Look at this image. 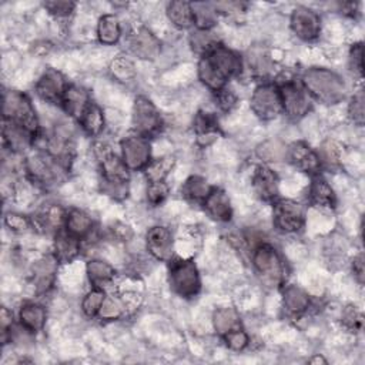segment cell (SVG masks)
<instances>
[{
	"label": "cell",
	"instance_id": "cell-1",
	"mask_svg": "<svg viewBox=\"0 0 365 365\" xmlns=\"http://www.w3.org/2000/svg\"><path fill=\"white\" fill-rule=\"evenodd\" d=\"M242 68V57L222 43H217L207 53L200 56L197 76L210 91L215 93L227 87L231 78L238 77Z\"/></svg>",
	"mask_w": 365,
	"mask_h": 365
},
{
	"label": "cell",
	"instance_id": "cell-2",
	"mask_svg": "<svg viewBox=\"0 0 365 365\" xmlns=\"http://www.w3.org/2000/svg\"><path fill=\"white\" fill-rule=\"evenodd\" d=\"M299 81L309 97L322 104H336L346 96L344 78L331 68L309 67L301 74Z\"/></svg>",
	"mask_w": 365,
	"mask_h": 365
},
{
	"label": "cell",
	"instance_id": "cell-3",
	"mask_svg": "<svg viewBox=\"0 0 365 365\" xmlns=\"http://www.w3.org/2000/svg\"><path fill=\"white\" fill-rule=\"evenodd\" d=\"M255 277L267 288H281L287 284L288 267L279 251L269 242H259L250 252Z\"/></svg>",
	"mask_w": 365,
	"mask_h": 365
},
{
	"label": "cell",
	"instance_id": "cell-4",
	"mask_svg": "<svg viewBox=\"0 0 365 365\" xmlns=\"http://www.w3.org/2000/svg\"><path fill=\"white\" fill-rule=\"evenodd\" d=\"M100 171V190L114 201H123L130 194L131 171L123 163L120 154L110 151L97 160Z\"/></svg>",
	"mask_w": 365,
	"mask_h": 365
},
{
	"label": "cell",
	"instance_id": "cell-5",
	"mask_svg": "<svg viewBox=\"0 0 365 365\" xmlns=\"http://www.w3.org/2000/svg\"><path fill=\"white\" fill-rule=\"evenodd\" d=\"M3 120L11 121L36 138L41 133L40 120L30 97L19 90H4L3 91Z\"/></svg>",
	"mask_w": 365,
	"mask_h": 365
},
{
	"label": "cell",
	"instance_id": "cell-6",
	"mask_svg": "<svg viewBox=\"0 0 365 365\" xmlns=\"http://www.w3.org/2000/svg\"><path fill=\"white\" fill-rule=\"evenodd\" d=\"M23 171L31 184L43 188L57 184L68 173L50 154L40 148H33V151L24 157Z\"/></svg>",
	"mask_w": 365,
	"mask_h": 365
},
{
	"label": "cell",
	"instance_id": "cell-7",
	"mask_svg": "<svg viewBox=\"0 0 365 365\" xmlns=\"http://www.w3.org/2000/svg\"><path fill=\"white\" fill-rule=\"evenodd\" d=\"M168 284L174 294L184 299L195 298L201 291V277L192 259L171 258L168 261Z\"/></svg>",
	"mask_w": 365,
	"mask_h": 365
},
{
	"label": "cell",
	"instance_id": "cell-8",
	"mask_svg": "<svg viewBox=\"0 0 365 365\" xmlns=\"http://www.w3.org/2000/svg\"><path fill=\"white\" fill-rule=\"evenodd\" d=\"M279 90L282 114L289 120L298 121L304 118L312 108V98L295 77H287L281 81H274Z\"/></svg>",
	"mask_w": 365,
	"mask_h": 365
},
{
	"label": "cell",
	"instance_id": "cell-9",
	"mask_svg": "<svg viewBox=\"0 0 365 365\" xmlns=\"http://www.w3.org/2000/svg\"><path fill=\"white\" fill-rule=\"evenodd\" d=\"M163 125V115L157 106L148 97L137 96L131 111L133 133L151 138L161 131Z\"/></svg>",
	"mask_w": 365,
	"mask_h": 365
},
{
	"label": "cell",
	"instance_id": "cell-10",
	"mask_svg": "<svg viewBox=\"0 0 365 365\" xmlns=\"http://www.w3.org/2000/svg\"><path fill=\"white\" fill-rule=\"evenodd\" d=\"M251 111L262 121L275 120L282 114V103L277 84L265 80L259 83L250 98Z\"/></svg>",
	"mask_w": 365,
	"mask_h": 365
},
{
	"label": "cell",
	"instance_id": "cell-11",
	"mask_svg": "<svg viewBox=\"0 0 365 365\" xmlns=\"http://www.w3.org/2000/svg\"><path fill=\"white\" fill-rule=\"evenodd\" d=\"M272 224L282 234H297L305 225V210L295 200L277 198L272 202Z\"/></svg>",
	"mask_w": 365,
	"mask_h": 365
},
{
	"label": "cell",
	"instance_id": "cell-12",
	"mask_svg": "<svg viewBox=\"0 0 365 365\" xmlns=\"http://www.w3.org/2000/svg\"><path fill=\"white\" fill-rule=\"evenodd\" d=\"M120 157L131 173L143 171L151 161L150 138L137 133L123 137L120 140Z\"/></svg>",
	"mask_w": 365,
	"mask_h": 365
},
{
	"label": "cell",
	"instance_id": "cell-13",
	"mask_svg": "<svg viewBox=\"0 0 365 365\" xmlns=\"http://www.w3.org/2000/svg\"><path fill=\"white\" fill-rule=\"evenodd\" d=\"M291 31L302 41H314L321 34V16L311 7L297 6L289 16Z\"/></svg>",
	"mask_w": 365,
	"mask_h": 365
},
{
	"label": "cell",
	"instance_id": "cell-14",
	"mask_svg": "<svg viewBox=\"0 0 365 365\" xmlns=\"http://www.w3.org/2000/svg\"><path fill=\"white\" fill-rule=\"evenodd\" d=\"M66 76L53 67L46 68L34 84V91L40 100L48 104H60L66 88L68 87Z\"/></svg>",
	"mask_w": 365,
	"mask_h": 365
},
{
	"label": "cell",
	"instance_id": "cell-15",
	"mask_svg": "<svg viewBox=\"0 0 365 365\" xmlns=\"http://www.w3.org/2000/svg\"><path fill=\"white\" fill-rule=\"evenodd\" d=\"M127 47L130 54L140 60H155L161 53L158 37L144 26L135 27L128 33Z\"/></svg>",
	"mask_w": 365,
	"mask_h": 365
},
{
	"label": "cell",
	"instance_id": "cell-16",
	"mask_svg": "<svg viewBox=\"0 0 365 365\" xmlns=\"http://www.w3.org/2000/svg\"><path fill=\"white\" fill-rule=\"evenodd\" d=\"M145 250L155 261L168 262L174 257V237L168 227L153 225L145 232Z\"/></svg>",
	"mask_w": 365,
	"mask_h": 365
},
{
	"label": "cell",
	"instance_id": "cell-17",
	"mask_svg": "<svg viewBox=\"0 0 365 365\" xmlns=\"http://www.w3.org/2000/svg\"><path fill=\"white\" fill-rule=\"evenodd\" d=\"M285 161H288L297 170H299L302 173H307L309 175L319 174L321 170H322L318 151L314 150L305 141H294V143H291L287 147Z\"/></svg>",
	"mask_w": 365,
	"mask_h": 365
},
{
	"label": "cell",
	"instance_id": "cell-18",
	"mask_svg": "<svg viewBox=\"0 0 365 365\" xmlns=\"http://www.w3.org/2000/svg\"><path fill=\"white\" fill-rule=\"evenodd\" d=\"M254 194L265 202H274L279 194V180L277 173L268 164H258L251 175Z\"/></svg>",
	"mask_w": 365,
	"mask_h": 365
},
{
	"label": "cell",
	"instance_id": "cell-19",
	"mask_svg": "<svg viewBox=\"0 0 365 365\" xmlns=\"http://www.w3.org/2000/svg\"><path fill=\"white\" fill-rule=\"evenodd\" d=\"M1 135H3V148L13 154L24 155L27 151L34 148L36 137L30 134L27 130H24L23 127L11 121L3 120Z\"/></svg>",
	"mask_w": 365,
	"mask_h": 365
},
{
	"label": "cell",
	"instance_id": "cell-20",
	"mask_svg": "<svg viewBox=\"0 0 365 365\" xmlns=\"http://www.w3.org/2000/svg\"><path fill=\"white\" fill-rule=\"evenodd\" d=\"M281 299H282V309L285 315L291 319L299 318L308 312L312 305L311 297L308 292L295 284H284L281 287Z\"/></svg>",
	"mask_w": 365,
	"mask_h": 365
},
{
	"label": "cell",
	"instance_id": "cell-21",
	"mask_svg": "<svg viewBox=\"0 0 365 365\" xmlns=\"http://www.w3.org/2000/svg\"><path fill=\"white\" fill-rule=\"evenodd\" d=\"M47 322V309L43 304L36 301H26L19 307L17 324L21 331L29 335L41 332Z\"/></svg>",
	"mask_w": 365,
	"mask_h": 365
},
{
	"label": "cell",
	"instance_id": "cell-22",
	"mask_svg": "<svg viewBox=\"0 0 365 365\" xmlns=\"http://www.w3.org/2000/svg\"><path fill=\"white\" fill-rule=\"evenodd\" d=\"M58 268V261L50 252L41 259L36 261L31 267V284L37 295L47 294L56 281V274Z\"/></svg>",
	"mask_w": 365,
	"mask_h": 365
},
{
	"label": "cell",
	"instance_id": "cell-23",
	"mask_svg": "<svg viewBox=\"0 0 365 365\" xmlns=\"http://www.w3.org/2000/svg\"><path fill=\"white\" fill-rule=\"evenodd\" d=\"M192 131L195 134V141L200 147H208L221 134L220 121L215 113L200 110L192 120Z\"/></svg>",
	"mask_w": 365,
	"mask_h": 365
},
{
	"label": "cell",
	"instance_id": "cell-24",
	"mask_svg": "<svg viewBox=\"0 0 365 365\" xmlns=\"http://www.w3.org/2000/svg\"><path fill=\"white\" fill-rule=\"evenodd\" d=\"M201 205L205 214L217 222L225 224L232 220L234 210H232L231 200L228 194L220 187H212V190L210 191V194L207 195V198L202 201Z\"/></svg>",
	"mask_w": 365,
	"mask_h": 365
},
{
	"label": "cell",
	"instance_id": "cell-25",
	"mask_svg": "<svg viewBox=\"0 0 365 365\" xmlns=\"http://www.w3.org/2000/svg\"><path fill=\"white\" fill-rule=\"evenodd\" d=\"M67 210L58 204H46L41 210H38L33 217V230L41 232H51L53 235L64 228Z\"/></svg>",
	"mask_w": 365,
	"mask_h": 365
},
{
	"label": "cell",
	"instance_id": "cell-26",
	"mask_svg": "<svg viewBox=\"0 0 365 365\" xmlns=\"http://www.w3.org/2000/svg\"><path fill=\"white\" fill-rule=\"evenodd\" d=\"M308 201L311 205L321 210H335L338 204L336 194L332 185L319 174L311 175V182L308 187Z\"/></svg>",
	"mask_w": 365,
	"mask_h": 365
},
{
	"label": "cell",
	"instance_id": "cell-27",
	"mask_svg": "<svg viewBox=\"0 0 365 365\" xmlns=\"http://www.w3.org/2000/svg\"><path fill=\"white\" fill-rule=\"evenodd\" d=\"M91 101V96L86 87L70 83L64 91L60 107L70 118L78 121Z\"/></svg>",
	"mask_w": 365,
	"mask_h": 365
},
{
	"label": "cell",
	"instance_id": "cell-28",
	"mask_svg": "<svg viewBox=\"0 0 365 365\" xmlns=\"http://www.w3.org/2000/svg\"><path fill=\"white\" fill-rule=\"evenodd\" d=\"M63 230L71 237L84 242L86 240H90V237L94 232V221L87 211L73 207L68 208L66 212Z\"/></svg>",
	"mask_w": 365,
	"mask_h": 365
},
{
	"label": "cell",
	"instance_id": "cell-29",
	"mask_svg": "<svg viewBox=\"0 0 365 365\" xmlns=\"http://www.w3.org/2000/svg\"><path fill=\"white\" fill-rule=\"evenodd\" d=\"M81 241L67 234L64 230H60L54 234L51 254L58 261V264H67L76 259L81 251Z\"/></svg>",
	"mask_w": 365,
	"mask_h": 365
},
{
	"label": "cell",
	"instance_id": "cell-30",
	"mask_svg": "<svg viewBox=\"0 0 365 365\" xmlns=\"http://www.w3.org/2000/svg\"><path fill=\"white\" fill-rule=\"evenodd\" d=\"M77 123L86 135L98 138L106 128L107 120L101 106L96 101H91Z\"/></svg>",
	"mask_w": 365,
	"mask_h": 365
},
{
	"label": "cell",
	"instance_id": "cell-31",
	"mask_svg": "<svg viewBox=\"0 0 365 365\" xmlns=\"http://www.w3.org/2000/svg\"><path fill=\"white\" fill-rule=\"evenodd\" d=\"M96 36L103 46L117 44L123 37V24L118 16L113 13L103 14L97 21Z\"/></svg>",
	"mask_w": 365,
	"mask_h": 365
},
{
	"label": "cell",
	"instance_id": "cell-32",
	"mask_svg": "<svg viewBox=\"0 0 365 365\" xmlns=\"http://www.w3.org/2000/svg\"><path fill=\"white\" fill-rule=\"evenodd\" d=\"M86 274L91 287L106 288L114 281L115 269L114 267L101 258H91L86 264Z\"/></svg>",
	"mask_w": 365,
	"mask_h": 365
},
{
	"label": "cell",
	"instance_id": "cell-33",
	"mask_svg": "<svg viewBox=\"0 0 365 365\" xmlns=\"http://www.w3.org/2000/svg\"><path fill=\"white\" fill-rule=\"evenodd\" d=\"M130 312L128 304L125 301L124 294H113L107 292L103 305L97 314V319L103 322H111L124 318Z\"/></svg>",
	"mask_w": 365,
	"mask_h": 365
},
{
	"label": "cell",
	"instance_id": "cell-34",
	"mask_svg": "<svg viewBox=\"0 0 365 365\" xmlns=\"http://www.w3.org/2000/svg\"><path fill=\"white\" fill-rule=\"evenodd\" d=\"M212 327L217 335L224 336L225 334L242 328L241 317L234 307H220L212 312Z\"/></svg>",
	"mask_w": 365,
	"mask_h": 365
},
{
	"label": "cell",
	"instance_id": "cell-35",
	"mask_svg": "<svg viewBox=\"0 0 365 365\" xmlns=\"http://www.w3.org/2000/svg\"><path fill=\"white\" fill-rule=\"evenodd\" d=\"M167 17L170 23L180 29V30H188L194 27V16H192V7L190 1H170L165 9Z\"/></svg>",
	"mask_w": 365,
	"mask_h": 365
},
{
	"label": "cell",
	"instance_id": "cell-36",
	"mask_svg": "<svg viewBox=\"0 0 365 365\" xmlns=\"http://www.w3.org/2000/svg\"><path fill=\"white\" fill-rule=\"evenodd\" d=\"M212 185L202 175H190L181 185V195L184 200L195 204H202Z\"/></svg>",
	"mask_w": 365,
	"mask_h": 365
},
{
	"label": "cell",
	"instance_id": "cell-37",
	"mask_svg": "<svg viewBox=\"0 0 365 365\" xmlns=\"http://www.w3.org/2000/svg\"><path fill=\"white\" fill-rule=\"evenodd\" d=\"M287 144L278 138H269L259 143L255 148V155L262 161V164L281 163L287 157Z\"/></svg>",
	"mask_w": 365,
	"mask_h": 365
},
{
	"label": "cell",
	"instance_id": "cell-38",
	"mask_svg": "<svg viewBox=\"0 0 365 365\" xmlns=\"http://www.w3.org/2000/svg\"><path fill=\"white\" fill-rule=\"evenodd\" d=\"M191 7H192V16H194V29L212 30L218 20V13L215 10L214 3L195 1V3H191Z\"/></svg>",
	"mask_w": 365,
	"mask_h": 365
},
{
	"label": "cell",
	"instance_id": "cell-39",
	"mask_svg": "<svg viewBox=\"0 0 365 365\" xmlns=\"http://www.w3.org/2000/svg\"><path fill=\"white\" fill-rule=\"evenodd\" d=\"M108 71L110 76L118 81V83H131L135 76H137V70H135V64L134 61L128 57V56H117L110 61L108 66Z\"/></svg>",
	"mask_w": 365,
	"mask_h": 365
},
{
	"label": "cell",
	"instance_id": "cell-40",
	"mask_svg": "<svg viewBox=\"0 0 365 365\" xmlns=\"http://www.w3.org/2000/svg\"><path fill=\"white\" fill-rule=\"evenodd\" d=\"M319 160H321V167L322 168H336L341 165L342 157H344V147L341 145L339 141L334 138H328L321 144V148L317 150Z\"/></svg>",
	"mask_w": 365,
	"mask_h": 365
},
{
	"label": "cell",
	"instance_id": "cell-41",
	"mask_svg": "<svg viewBox=\"0 0 365 365\" xmlns=\"http://www.w3.org/2000/svg\"><path fill=\"white\" fill-rule=\"evenodd\" d=\"M174 157L163 155L158 158H151L148 165L143 170L147 182L150 181H167L170 171L174 167Z\"/></svg>",
	"mask_w": 365,
	"mask_h": 365
},
{
	"label": "cell",
	"instance_id": "cell-42",
	"mask_svg": "<svg viewBox=\"0 0 365 365\" xmlns=\"http://www.w3.org/2000/svg\"><path fill=\"white\" fill-rule=\"evenodd\" d=\"M106 295H107V292L104 288L91 287V289L84 294L81 304H80V308H81V312L84 314V317H87L90 319L97 318V314L103 305Z\"/></svg>",
	"mask_w": 365,
	"mask_h": 365
},
{
	"label": "cell",
	"instance_id": "cell-43",
	"mask_svg": "<svg viewBox=\"0 0 365 365\" xmlns=\"http://www.w3.org/2000/svg\"><path fill=\"white\" fill-rule=\"evenodd\" d=\"M217 43H220V41H218V37L212 33V30L194 29L192 33L190 34V46L200 56L207 53Z\"/></svg>",
	"mask_w": 365,
	"mask_h": 365
},
{
	"label": "cell",
	"instance_id": "cell-44",
	"mask_svg": "<svg viewBox=\"0 0 365 365\" xmlns=\"http://www.w3.org/2000/svg\"><path fill=\"white\" fill-rule=\"evenodd\" d=\"M346 111H348L349 120L355 125H358V127L364 125V123H365V97H364L362 88L356 90L351 96L348 107H346Z\"/></svg>",
	"mask_w": 365,
	"mask_h": 365
},
{
	"label": "cell",
	"instance_id": "cell-45",
	"mask_svg": "<svg viewBox=\"0 0 365 365\" xmlns=\"http://www.w3.org/2000/svg\"><path fill=\"white\" fill-rule=\"evenodd\" d=\"M170 194V185L167 181H150L145 188V200L151 207L161 205Z\"/></svg>",
	"mask_w": 365,
	"mask_h": 365
},
{
	"label": "cell",
	"instance_id": "cell-46",
	"mask_svg": "<svg viewBox=\"0 0 365 365\" xmlns=\"http://www.w3.org/2000/svg\"><path fill=\"white\" fill-rule=\"evenodd\" d=\"M4 225L11 232H17V234H23V232H27L29 230H33L31 217H27L17 211H7L4 214Z\"/></svg>",
	"mask_w": 365,
	"mask_h": 365
},
{
	"label": "cell",
	"instance_id": "cell-47",
	"mask_svg": "<svg viewBox=\"0 0 365 365\" xmlns=\"http://www.w3.org/2000/svg\"><path fill=\"white\" fill-rule=\"evenodd\" d=\"M221 339H222L224 345L230 351H234V352L244 351L250 345V342H251V338H250L248 332L244 328L234 329V331L225 334L224 336H221Z\"/></svg>",
	"mask_w": 365,
	"mask_h": 365
},
{
	"label": "cell",
	"instance_id": "cell-48",
	"mask_svg": "<svg viewBox=\"0 0 365 365\" xmlns=\"http://www.w3.org/2000/svg\"><path fill=\"white\" fill-rule=\"evenodd\" d=\"M46 11L56 19H67L74 13L76 3L70 0H48L43 3Z\"/></svg>",
	"mask_w": 365,
	"mask_h": 365
},
{
	"label": "cell",
	"instance_id": "cell-49",
	"mask_svg": "<svg viewBox=\"0 0 365 365\" xmlns=\"http://www.w3.org/2000/svg\"><path fill=\"white\" fill-rule=\"evenodd\" d=\"M348 67L354 76L362 77L364 73V47L361 41L354 43L348 51Z\"/></svg>",
	"mask_w": 365,
	"mask_h": 365
},
{
	"label": "cell",
	"instance_id": "cell-50",
	"mask_svg": "<svg viewBox=\"0 0 365 365\" xmlns=\"http://www.w3.org/2000/svg\"><path fill=\"white\" fill-rule=\"evenodd\" d=\"M341 322L348 331L358 332L362 329V314L354 305H346L341 312Z\"/></svg>",
	"mask_w": 365,
	"mask_h": 365
},
{
	"label": "cell",
	"instance_id": "cell-51",
	"mask_svg": "<svg viewBox=\"0 0 365 365\" xmlns=\"http://www.w3.org/2000/svg\"><path fill=\"white\" fill-rule=\"evenodd\" d=\"M214 101H215V106L218 107V110H221L224 113H228V111H231L237 106L238 97L227 86V87H224V88H221V90L214 93Z\"/></svg>",
	"mask_w": 365,
	"mask_h": 365
},
{
	"label": "cell",
	"instance_id": "cell-52",
	"mask_svg": "<svg viewBox=\"0 0 365 365\" xmlns=\"http://www.w3.org/2000/svg\"><path fill=\"white\" fill-rule=\"evenodd\" d=\"M14 315L11 309L7 307H1L0 309V332H1V342L7 344L13 339L14 334Z\"/></svg>",
	"mask_w": 365,
	"mask_h": 365
},
{
	"label": "cell",
	"instance_id": "cell-53",
	"mask_svg": "<svg viewBox=\"0 0 365 365\" xmlns=\"http://www.w3.org/2000/svg\"><path fill=\"white\" fill-rule=\"evenodd\" d=\"M215 10L220 14L225 16V17H231V19H238L241 14H244V3H238V1H225V3H214Z\"/></svg>",
	"mask_w": 365,
	"mask_h": 365
},
{
	"label": "cell",
	"instance_id": "cell-54",
	"mask_svg": "<svg viewBox=\"0 0 365 365\" xmlns=\"http://www.w3.org/2000/svg\"><path fill=\"white\" fill-rule=\"evenodd\" d=\"M351 272L355 278V281L362 285L364 279H365V267H364V254L359 252L356 254L352 261H351Z\"/></svg>",
	"mask_w": 365,
	"mask_h": 365
},
{
	"label": "cell",
	"instance_id": "cell-55",
	"mask_svg": "<svg viewBox=\"0 0 365 365\" xmlns=\"http://www.w3.org/2000/svg\"><path fill=\"white\" fill-rule=\"evenodd\" d=\"M110 232H111V237L115 238L117 241H128L130 238H133L131 228L123 222L113 224V227L110 228Z\"/></svg>",
	"mask_w": 365,
	"mask_h": 365
},
{
	"label": "cell",
	"instance_id": "cell-56",
	"mask_svg": "<svg viewBox=\"0 0 365 365\" xmlns=\"http://www.w3.org/2000/svg\"><path fill=\"white\" fill-rule=\"evenodd\" d=\"M341 13L349 17H355L358 13V4L356 3H342L341 4Z\"/></svg>",
	"mask_w": 365,
	"mask_h": 365
},
{
	"label": "cell",
	"instance_id": "cell-57",
	"mask_svg": "<svg viewBox=\"0 0 365 365\" xmlns=\"http://www.w3.org/2000/svg\"><path fill=\"white\" fill-rule=\"evenodd\" d=\"M308 362H309V364H327V359H325L322 355L315 354L312 358L308 359Z\"/></svg>",
	"mask_w": 365,
	"mask_h": 365
}]
</instances>
